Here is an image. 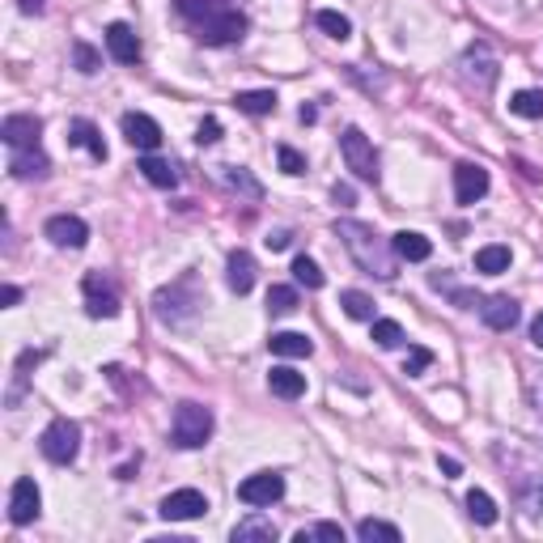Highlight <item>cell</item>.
I'll use <instances>...</instances> for the list:
<instances>
[{"mask_svg": "<svg viewBox=\"0 0 543 543\" xmlns=\"http://www.w3.org/2000/svg\"><path fill=\"white\" fill-rule=\"evenodd\" d=\"M178 13L192 22L195 43L204 47H229V43H242L246 34V13L234 9L229 0H178Z\"/></svg>", "mask_w": 543, "mask_h": 543, "instance_id": "1", "label": "cell"}, {"mask_svg": "<svg viewBox=\"0 0 543 543\" xmlns=\"http://www.w3.org/2000/svg\"><path fill=\"white\" fill-rule=\"evenodd\" d=\"M332 229H336V238L344 242V251L357 259V268H361V272L378 276V280H391V276H395V259H400V255H395L391 238H383L374 225L344 217V221H336Z\"/></svg>", "mask_w": 543, "mask_h": 543, "instance_id": "2", "label": "cell"}, {"mask_svg": "<svg viewBox=\"0 0 543 543\" xmlns=\"http://www.w3.org/2000/svg\"><path fill=\"white\" fill-rule=\"evenodd\" d=\"M204 306V297L195 293V272H183L175 285H161L153 293V315L166 327H183V323L195 319V310Z\"/></svg>", "mask_w": 543, "mask_h": 543, "instance_id": "3", "label": "cell"}, {"mask_svg": "<svg viewBox=\"0 0 543 543\" xmlns=\"http://www.w3.org/2000/svg\"><path fill=\"white\" fill-rule=\"evenodd\" d=\"M212 437V412H208L204 403H178L175 408V425H170V442L178 450H200Z\"/></svg>", "mask_w": 543, "mask_h": 543, "instance_id": "4", "label": "cell"}, {"mask_svg": "<svg viewBox=\"0 0 543 543\" xmlns=\"http://www.w3.org/2000/svg\"><path fill=\"white\" fill-rule=\"evenodd\" d=\"M39 450H43L47 463L68 467L81 454V425L68 420V416H56L47 429H43V437H39Z\"/></svg>", "mask_w": 543, "mask_h": 543, "instance_id": "5", "label": "cell"}, {"mask_svg": "<svg viewBox=\"0 0 543 543\" xmlns=\"http://www.w3.org/2000/svg\"><path fill=\"white\" fill-rule=\"evenodd\" d=\"M81 293H85V315L90 319H115L119 315V285H115V276L90 272L81 280Z\"/></svg>", "mask_w": 543, "mask_h": 543, "instance_id": "6", "label": "cell"}, {"mask_svg": "<svg viewBox=\"0 0 543 543\" xmlns=\"http://www.w3.org/2000/svg\"><path fill=\"white\" fill-rule=\"evenodd\" d=\"M340 153H344L349 170L361 178V183H378V153H374V144H369V136L361 128H344Z\"/></svg>", "mask_w": 543, "mask_h": 543, "instance_id": "7", "label": "cell"}, {"mask_svg": "<svg viewBox=\"0 0 543 543\" xmlns=\"http://www.w3.org/2000/svg\"><path fill=\"white\" fill-rule=\"evenodd\" d=\"M280 496H285V476H280V471H255V476H246L238 484V501L251 505V510L272 505V501H280Z\"/></svg>", "mask_w": 543, "mask_h": 543, "instance_id": "8", "label": "cell"}, {"mask_svg": "<svg viewBox=\"0 0 543 543\" xmlns=\"http://www.w3.org/2000/svg\"><path fill=\"white\" fill-rule=\"evenodd\" d=\"M158 513L166 522H195V518H204L208 513V496L200 488H178V493H166L161 496Z\"/></svg>", "mask_w": 543, "mask_h": 543, "instance_id": "9", "label": "cell"}, {"mask_svg": "<svg viewBox=\"0 0 543 543\" xmlns=\"http://www.w3.org/2000/svg\"><path fill=\"white\" fill-rule=\"evenodd\" d=\"M39 510H43V493H39V484H34L30 476L13 479V488H9V522H13V527H26V522L39 518Z\"/></svg>", "mask_w": 543, "mask_h": 543, "instance_id": "10", "label": "cell"}, {"mask_svg": "<svg viewBox=\"0 0 543 543\" xmlns=\"http://www.w3.org/2000/svg\"><path fill=\"white\" fill-rule=\"evenodd\" d=\"M496 73H501V68H496L493 51L484 47V43H476V47L463 56V81L467 85H476L479 94H488V90L496 85Z\"/></svg>", "mask_w": 543, "mask_h": 543, "instance_id": "11", "label": "cell"}, {"mask_svg": "<svg viewBox=\"0 0 543 543\" xmlns=\"http://www.w3.org/2000/svg\"><path fill=\"white\" fill-rule=\"evenodd\" d=\"M488 195V170L476 161H459L454 166V200L459 204H476Z\"/></svg>", "mask_w": 543, "mask_h": 543, "instance_id": "12", "label": "cell"}, {"mask_svg": "<svg viewBox=\"0 0 543 543\" xmlns=\"http://www.w3.org/2000/svg\"><path fill=\"white\" fill-rule=\"evenodd\" d=\"M43 234H47L56 246H68V251H81L85 242H90V225L81 221V217H73V212H60V217H51L47 225H43Z\"/></svg>", "mask_w": 543, "mask_h": 543, "instance_id": "13", "label": "cell"}, {"mask_svg": "<svg viewBox=\"0 0 543 543\" xmlns=\"http://www.w3.org/2000/svg\"><path fill=\"white\" fill-rule=\"evenodd\" d=\"M124 136H128L132 149H141V153H153L161 144V128L153 115H141V111H128L124 115Z\"/></svg>", "mask_w": 543, "mask_h": 543, "instance_id": "14", "label": "cell"}, {"mask_svg": "<svg viewBox=\"0 0 543 543\" xmlns=\"http://www.w3.org/2000/svg\"><path fill=\"white\" fill-rule=\"evenodd\" d=\"M107 51H111L115 65H136L141 60V39L128 22H111L107 26Z\"/></svg>", "mask_w": 543, "mask_h": 543, "instance_id": "15", "label": "cell"}, {"mask_svg": "<svg viewBox=\"0 0 543 543\" xmlns=\"http://www.w3.org/2000/svg\"><path fill=\"white\" fill-rule=\"evenodd\" d=\"M43 136V124L34 119V115H9L4 124H0V141L9 144V149H34Z\"/></svg>", "mask_w": 543, "mask_h": 543, "instance_id": "16", "label": "cell"}, {"mask_svg": "<svg viewBox=\"0 0 543 543\" xmlns=\"http://www.w3.org/2000/svg\"><path fill=\"white\" fill-rule=\"evenodd\" d=\"M479 319L488 323L493 332H513V323L522 319V310H518V302H513V297L496 293V297H488V302L479 306Z\"/></svg>", "mask_w": 543, "mask_h": 543, "instance_id": "17", "label": "cell"}, {"mask_svg": "<svg viewBox=\"0 0 543 543\" xmlns=\"http://www.w3.org/2000/svg\"><path fill=\"white\" fill-rule=\"evenodd\" d=\"M225 272H229L225 280H229V289H234L238 297H246V293L255 289V272L259 268H255V255H251V251H234L229 263H225Z\"/></svg>", "mask_w": 543, "mask_h": 543, "instance_id": "18", "label": "cell"}, {"mask_svg": "<svg viewBox=\"0 0 543 543\" xmlns=\"http://www.w3.org/2000/svg\"><path fill=\"white\" fill-rule=\"evenodd\" d=\"M9 170H13V178H47L51 175V161H47V153L34 144V149H13Z\"/></svg>", "mask_w": 543, "mask_h": 543, "instance_id": "19", "label": "cell"}, {"mask_svg": "<svg viewBox=\"0 0 543 543\" xmlns=\"http://www.w3.org/2000/svg\"><path fill=\"white\" fill-rule=\"evenodd\" d=\"M229 539L234 543H276V522L263 518V513H251V518H242L238 527L229 530Z\"/></svg>", "mask_w": 543, "mask_h": 543, "instance_id": "20", "label": "cell"}, {"mask_svg": "<svg viewBox=\"0 0 543 543\" xmlns=\"http://www.w3.org/2000/svg\"><path fill=\"white\" fill-rule=\"evenodd\" d=\"M268 386L276 400H302L306 395V374H297L293 366H276L268 374Z\"/></svg>", "mask_w": 543, "mask_h": 543, "instance_id": "21", "label": "cell"}, {"mask_svg": "<svg viewBox=\"0 0 543 543\" xmlns=\"http://www.w3.org/2000/svg\"><path fill=\"white\" fill-rule=\"evenodd\" d=\"M391 246H395V255L408 259V263H425L433 255V242L425 234H416V229H400V234H391Z\"/></svg>", "mask_w": 543, "mask_h": 543, "instance_id": "22", "label": "cell"}, {"mask_svg": "<svg viewBox=\"0 0 543 543\" xmlns=\"http://www.w3.org/2000/svg\"><path fill=\"white\" fill-rule=\"evenodd\" d=\"M513 496H518V505L535 518L543 513V476L539 471H527V476H513Z\"/></svg>", "mask_w": 543, "mask_h": 543, "instance_id": "23", "label": "cell"}, {"mask_svg": "<svg viewBox=\"0 0 543 543\" xmlns=\"http://www.w3.org/2000/svg\"><path fill=\"white\" fill-rule=\"evenodd\" d=\"M68 144L90 149V153H94V161H107V141H102V132H98L90 119H73V124H68Z\"/></svg>", "mask_w": 543, "mask_h": 543, "instance_id": "24", "label": "cell"}, {"mask_svg": "<svg viewBox=\"0 0 543 543\" xmlns=\"http://www.w3.org/2000/svg\"><path fill=\"white\" fill-rule=\"evenodd\" d=\"M136 170L144 175V183H153V187H161V192H170V187L178 183V170L170 166V161H161L158 153H144Z\"/></svg>", "mask_w": 543, "mask_h": 543, "instance_id": "25", "label": "cell"}, {"mask_svg": "<svg viewBox=\"0 0 543 543\" xmlns=\"http://www.w3.org/2000/svg\"><path fill=\"white\" fill-rule=\"evenodd\" d=\"M268 349L276 352V357H289V361H293V357H310V352H315V340L302 336V332H276V336L268 340Z\"/></svg>", "mask_w": 543, "mask_h": 543, "instance_id": "26", "label": "cell"}, {"mask_svg": "<svg viewBox=\"0 0 543 543\" xmlns=\"http://www.w3.org/2000/svg\"><path fill=\"white\" fill-rule=\"evenodd\" d=\"M276 90H238L234 94V107H238L242 115H272L276 111Z\"/></svg>", "mask_w": 543, "mask_h": 543, "instance_id": "27", "label": "cell"}, {"mask_svg": "<svg viewBox=\"0 0 543 543\" xmlns=\"http://www.w3.org/2000/svg\"><path fill=\"white\" fill-rule=\"evenodd\" d=\"M510 246H479L476 251V272H484V276H501V272H510Z\"/></svg>", "mask_w": 543, "mask_h": 543, "instance_id": "28", "label": "cell"}, {"mask_svg": "<svg viewBox=\"0 0 543 543\" xmlns=\"http://www.w3.org/2000/svg\"><path fill=\"white\" fill-rule=\"evenodd\" d=\"M467 518L476 522V527H493L496 522V501L484 488H471L467 493Z\"/></svg>", "mask_w": 543, "mask_h": 543, "instance_id": "29", "label": "cell"}, {"mask_svg": "<svg viewBox=\"0 0 543 543\" xmlns=\"http://www.w3.org/2000/svg\"><path fill=\"white\" fill-rule=\"evenodd\" d=\"M340 306H344V315H349V319L374 323V297L361 293V289H344V293H340Z\"/></svg>", "mask_w": 543, "mask_h": 543, "instance_id": "30", "label": "cell"}, {"mask_svg": "<svg viewBox=\"0 0 543 543\" xmlns=\"http://www.w3.org/2000/svg\"><path fill=\"white\" fill-rule=\"evenodd\" d=\"M221 178H225V187L251 195V200H263V187L251 178V170H242V166H221Z\"/></svg>", "mask_w": 543, "mask_h": 543, "instance_id": "31", "label": "cell"}, {"mask_svg": "<svg viewBox=\"0 0 543 543\" xmlns=\"http://www.w3.org/2000/svg\"><path fill=\"white\" fill-rule=\"evenodd\" d=\"M357 539L361 543H400V527H391V522H383V518H366V522H357Z\"/></svg>", "mask_w": 543, "mask_h": 543, "instance_id": "32", "label": "cell"}, {"mask_svg": "<svg viewBox=\"0 0 543 543\" xmlns=\"http://www.w3.org/2000/svg\"><path fill=\"white\" fill-rule=\"evenodd\" d=\"M315 22H319V30L327 34V39H336V43H344V39L352 34V22L344 13H336V9H319Z\"/></svg>", "mask_w": 543, "mask_h": 543, "instance_id": "33", "label": "cell"}, {"mask_svg": "<svg viewBox=\"0 0 543 543\" xmlns=\"http://www.w3.org/2000/svg\"><path fill=\"white\" fill-rule=\"evenodd\" d=\"M510 111L522 119H543V90H518L510 98Z\"/></svg>", "mask_w": 543, "mask_h": 543, "instance_id": "34", "label": "cell"}, {"mask_svg": "<svg viewBox=\"0 0 543 543\" xmlns=\"http://www.w3.org/2000/svg\"><path fill=\"white\" fill-rule=\"evenodd\" d=\"M293 310H297V289L272 285L268 289V315H293Z\"/></svg>", "mask_w": 543, "mask_h": 543, "instance_id": "35", "label": "cell"}, {"mask_svg": "<svg viewBox=\"0 0 543 543\" xmlns=\"http://www.w3.org/2000/svg\"><path fill=\"white\" fill-rule=\"evenodd\" d=\"M293 280H297V285H306V289H323V280H327V276H323V268L310 255H297V259H293Z\"/></svg>", "mask_w": 543, "mask_h": 543, "instance_id": "36", "label": "cell"}, {"mask_svg": "<svg viewBox=\"0 0 543 543\" xmlns=\"http://www.w3.org/2000/svg\"><path fill=\"white\" fill-rule=\"evenodd\" d=\"M374 344H378V349H400L403 327L395 319H374Z\"/></svg>", "mask_w": 543, "mask_h": 543, "instance_id": "37", "label": "cell"}, {"mask_svg": "<svg viewBox=\"0 0 543 543\" xmlns=\"http://www.w3.org/2000/svg\"><path fill=\"white\" fill-rule=\"evenodd\" d=\"M315 539L344 543V527H340V522H315V527H302V530H297V543H315Z\"/></svg>", "mask_w": 543, "mask_h": 543, "instance_id": "38", "label": "cell"}, {"mask_svg": "<svg viewBox=\"0 0 543 543\" xmlns=\"http://www.w3.org/2000/svg\"><path fill=\"white\" fill-rule=\"evenodd\" d=\"M73 60H77V73H85V77L102 68V56H98L90 43H73Z\"/></svg>", "mask_w": 543, "mask_h": 543, "instance_id": "39", "label": "cell"}, {"mask_svg": "<svg viewBox=\"0 0 543 543\" xmlns=\"http://www.w3.org/2000/svg\"><path fill=\"white\" fill-rule=\"evenodd\" d=\"M276 161H280V170H285V175H306V158L297 153V149H289V144L276 149Z\"/></svg>", "mask_w": 543, "mask_h": 543, "instance_id": "40", "label": "cell"}, {"mask_svg": "<svg viewBox=\"0 0 543 543\" xmlns=\"http://www.w3.org/2000/svg\"><path fill=\"white\" fill-rule=\"evenodd\" d=\"M433 366V352L429 349H408V361H403V374L416 378V374H425Z\"/></svg>", "mask_w": 543, "mask_h": 543, "instance_id": "41", "label": "cell"}, {"mask_svg": "<svg viewBox=\"0 0 543 543\" xmlns=\"http://www.w3.org/2000/svg\"><path fill=\"white\" fill-rule=\"evenodd\" d=\"M195 141H200V144H217V141H221V124L208 115L204 124H200V132H195Z\"/></svg>", "mask_w": 543, "mask_h": 543, "instance_id": "42", "label": "cell"}, {"mask_svg": "<svg viewBox=\"0 0 543 543\" xmlns=\"http://www.w3.org/2000/svg\"><path fill=\"white\" fill-rule=\"evenodd\" d=\"M332 200H336V204H340V208H349V204H352V200H357V192H352L349 183H336V187H332Z\"/></svg>", "mask_w": 543, "mask_h": 543, "instance_id": "43", "label": "cell"}, {"mask_svg": "<svg viewBox=\"0 0 543 543\" xmlns=\"http://www.w3.org/2000/svg\"><path fill=\"white\" fill-rule=\"evenodd\" d=\"M437 467H442V476H446V479L463 476V467H459V459H442V454H437Z\"/></svg>", "mask_w": 543, "mask_h": 543, "instance_id": "44", "label": "cell"}, {"mask_svg": "<svg viewBox=\"0 0 543 543\" xmlns=\"http://www.w3.org/2000/svg\"><path fill=\"white\" fill-rule=\"evenodd\" d=\"M0 302H4V306H17V302H22V289H17V285H4V289H0Z\"/></svg>", "mask_w": 543, "mask_h": 543, "instance_id": "45", "label": "cell"}, {"mask_svg": "<svg viewBox=\"0 0 543 543\" xmlns=\"http://www.w3.org/2000/svg\"><path fill=\"white\" fill-rule=\"evenodd\" d=\"M530 344L543 349V315H535V323H530Z\"/></svg>", "mask_w": 543, "mask_h": 543, "instance_id": "46", "label": "cell"}, {"mask_svg": "<svg viewBox=\"0 0 543 543\" xmlns=\"http://www.w3.org/2000/svg\"><path fill=\"white\" fill-rule=\"evenodd\" d=\"M268 246H272V251H285V246H289V229H276V234L268 238Z\"/></svg>", "mask_w": 543, "mask_h": 543, "instance_id": "47", "label": "cell"}, {"mask_svg": "<svg viewBox=\"0 0 543 543\" xmlns=\"http://www.w3.org/2000/svg\"><path fill=\"white\" fill-rule=\"evenodd\" d=\"M43 4H47V0H17L22 13H43Z\"/></svg>", "mask_w": 543, "mask_h": 543, "instance_id": "48", "label": "cell"}, {"mask_svg": "<svg viewBox=\"0 0 543 543\" xmlns=\"http://www.w3.org/2000/svg\"><path fill=\"white\" fill-rule=\"evenodd\" d=\"M297 119H302V124H315V119H319V111H315V107H302V111H297Z\"/></svg>", "mask_w": 543, "mask_h": 543, "instance_id": "49", "label": "cell"}, {"mask_svg": "<svg viewBox=\"0 0 543 543\" xmlns=\"http://www.w3.org/2000/svg\"><path fill=\"white\" fill-rule=\"evenodd\" d=\"M539 416H543V403H539Z\"/></svg>", "mask_w": 543, "mask_h": 543, "instance_id": "50", "label": "cell"}]
</instances>
